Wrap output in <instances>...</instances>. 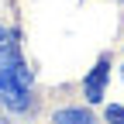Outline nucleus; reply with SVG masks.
Here are the masks:
<instances>
[{
	"instance_id": "f257e3e1",
	"label": "nucleus",
	"mask_w": 124,
	"mask_h": 124,
	"mask_svg": "<svg viewBox=\"0 0 124 124\" xmlns=\"http://www.w3.org/2000/svg\"><path fill=\"white\" fill-rule=\"evenodd\" d=\"M0 103L7 110H28L31 107V69L21 59L0 69Z\"/></svg>"
},
{
	"instance_id": "f03ea898",
	"label": "nucleus",
	"mask_w": 124,
	"mask_h": 124,
	"mask_svg": "<svg viewBox=\"0 0 124 124\" xmlns=\"http://www.w3.org/2000/svg\"><path fill=\"white\" fill-rule=\"evenodd\" d=\"M107 76H110V59H100L97 66L90 69V76H86V83H83V90H86V100L90 103H100L103 100V90H107Z\"/></svg>"
},
{
	"instance_id": "0eeeda50",
	"label": "nucleus",
	"mask_w": 124,
	"mask_h": 124,
	"mask_svg": "<svg viewBox=\"0 0 124 124\" xmlns=\"http://www.w3.org/2000/svg\"><path fill=\"white\" fill-rule=\"evenodd\" d=\"M0 124H4V121H0Z\"/></svg>"
},
{
	"instance_id": "20e7f679",
	"label": "nucleus",
	"mask_w": 124,
	"mask_h": 124,
	"mask_svg": "<svg viewBox=\"0 0 124 124\" xmlns=\"http://www.w3.org/2000/svg\"><path fill=\"white\" fill-rule=\"evenodd\" d=\"M14 59H17V48H14L10 41H0V69L7 66V62H14Z\"/></svg>"
},
{
	"instance_id": "6e6552de",
	"label": "nucleus",
	"mask_w": 124,
	"mask_h": 124,
	"mask_svg": "<svg viewBox=\"0 0 124 124\" xmlns=\"http://www.w3.org/2000/svg\"><path fill=\"white\" fill-rule=\"evenodd\" d=\"M121 72H124V69H121Z\"/></svg>"
},
{
	"instance_id": "39448f33",
	"label": "nucleus",
	"mask_w": 124,
	"mask_h": 124,
	"mask_svg": "<svg viewBox=\"0 0 124 124\" xmlns=\"http://www.w3.org/2000/svg\"><path fill=\"white\" fill-rule=\"evenodd\" d=\"M107 124H124V107H107Z\"/></svg>"
},
{
	"instance_id": "7ed1b4c3",
	"label": "nucleus",
	"mask_w": 124,
	"mask_h": 124,
	"mask_svg": "<svg viewBox=\"0 0 124 124\" xmlns=\"http://www.w3.org/2000/svg\"><path fill=\"white\" fill-rule=\"evenodd\" d=\"M55 124H97L90 110H79V107H66V110L55 114Z\"/></svg>"
},
{
	"instance_id": "423d86ee",
	"label": "nucleus",
	"mask_w": 124,
	"mask_h": 124,
	"mask_svg": "<svg viewBox=\"0 0 124 124\" xmlns=\"http://www.w3.org/2000/svg\"><path fill=\"white\" fill-rule=\"evenodd\" d=\"M4 38H7V31H4V28H0V41H4Z\"/></svg>"
}]
</instances>
